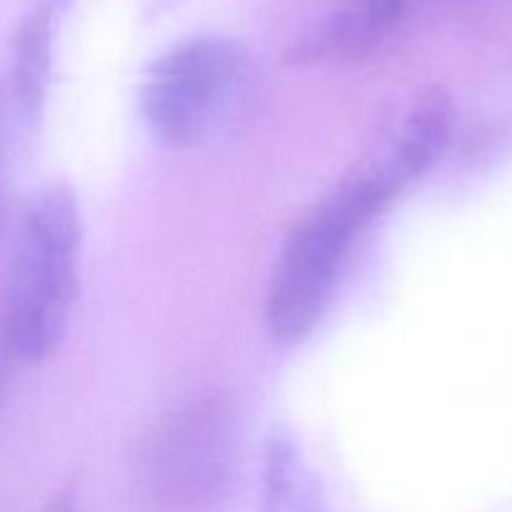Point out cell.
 <instances>
[{"label":"cell","mask_w":512,"mask_h":512,"mask_svg":"<svg viewBox=\"0 0 512 512\" xmlns=\"http://www.w3.org/2000/svg\"><path fill=\"white\" fill-rule=\"evenodd\" d=\"M80 208L73 188L43 185L20 215L0 308V355L33 368L63 343L78 300Z\"/></svg>","instance_id":"obj_1"},{"label":"cell","mask_w":512,"mask_h":512,"mask_svg":"<svg viewBox=\"0 0 512 512\" xmlns=\"http://www.w3.org/2000/svg\"><path fill=\"white\" fill-rule=\"evenodd\" d=\"M383 160L350 173L283 245L268 290V330L278 345L308 340L323 318L335 280L358 235L403 193Z\"/></svg>","instance_id":"obj_2"},{"label":"cell","mask_w":512,"mask_h":512,"mask_svg":"<svg viewBox=\"0 0 512 512\" xmlns=\"http://www.w3.org/2000/svg\"><path fill=\"white\" fill-rule=\"evenodd\" d=\"M248 55L220 35L175 45L148 68L140 88L145 123L160 143L193 148L233 113L248 83Z\"/></svg>","instance_id":"obj_3"},{"label":"cell","mask_w":512,"mask_h":512,"mask_svg":"<svg viewBox=\"0 0 512 512\" xmlns=\"http://www.w3.org/2000/svg\"><path fill=\"white\" fill-rule=\"evenodd\" d=\"M240 455V418L230 398L198 395L168 415L148 450L153 498L173 512L213 508Z\"/></svg>","instance_id":"obj_4"},{"label":"cell","mask_w":512,"mask_h":512,"mask_svg":"<svg viewBox=\"0 0 512 512\" xmlns=\"http://www.w3.org/2000/svg\"><path fill=\"white\" fill-rule=\"evenodd\" d=\"M68 3L70 0H38L15 30L10 88L15 108L28 128H38L43 120L53 68L55 28Z\"/></svg>","instance_id":"obj_5"},{"label":"cell","mask_w":512,"mask_h":512,"mask_svg":"<svg viewBox=\"0 0 512 512\" xmlns=\"http://www.w3.org/2000/svg\"><path fill=\"white\" fill-rule=\"evenodd\" d=\"M455 128L453 98L440 85H428L415 95L395 145L383 160L395 178L408 188L448 153Z\"/></svg>","instance_id":"obj_6"},{"label":"cell","mask_w":512,"mask_h":512,"mask_svg":"<svg viewBox=\"0 0 512 512\" xmlns=\"http://www.w3.org/2000/svg\"><path fill=\"white\" fill-rule=\"evenodd\" d=\"M413 0H345L320 35V53L360 60L373 53L395 28Z\"/></svg>","instance_id":"obj_7"},{"label":"cell","mask_w":512,"mask_h":512,"mask_svg":"<svg viewBox=\"0 0 512 512\" xmlns=\"http://www.w3.org/2000/svg\"><path fill=\"white\" fill-rule=\"evenodd\" d=\"M263 512H330L293 443L280 435L265 448Z\"/></svg>","instance_id":"obj_8"},{"label":"cell","mask_w":512,"mask_h":512,"mask_svg":"<svg viewBox=\"0 0 512 512\" xmlns=\"http://www.w3.org/2000/svg\"><path fill=\"white\" fill-rule=\"evenodd\" d=\"M8 225V110L5 90L0 85V240Z\"/></svg>","instance_id":"obj_9"},{"label":"cell","mask_w":512,"mask_h":512,"mask_svg":"<svg viewBox=\"0 0 512 512\" xmlns=\"http://www.w3.org/2000/svg\"><path fill=\"white\" fill-rule=\"evenodd\" d=\"M40 512H78V495L73 488L58 490Z\"/></svg>","instance_id":"obj_10"}]
</instances>
